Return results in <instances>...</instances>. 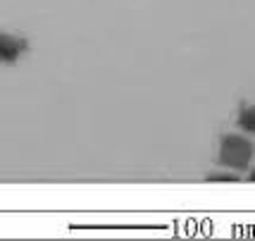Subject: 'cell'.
<instances>
[{"instance_id":"obj_1","label":"cell","mask_w":255,"mask_h":241,"mask_svg":"<svg viewBox=\"0 0 255 241\" xmlns=\"http://www.w3.org/2000/svg\"><path fill=\"white\" fill-rule=\"evenodd\" d=\"M253 155H255V146L251 139L239 136V134H222L220 153H217V160H220L222 167L244 172V170H248V165L253 163Z\"/></svg>"},{"instance_id":"obj_2","label":"cell","mask_w":255,"mask_h":241,"mask_svg":"<svg viewBox=\"0 0 255 241\" xmlns=\"http://www.w3.org/2000/svg\"><path fill=\"white\" fill-rule=\"evenodd\" d=\"M26 50H29L26 38L0 31V65H14Z\"/></svg>"},{"instance_id":"obj_3","label":"cell","mask_w":255,"mask_h":241,"mask_svg":"<svg viewBox=\"0 0 255 241\" xmlns=\"http://www.w3.org/2000/svg\"><path fill=\"white\" fill-rule=\"evenodd\" d=\"M239 127L244 129L246 134H255V103L253 105H246V108H241V112H239Z\"/></svg>"},{"instance_id":"obj_4","label":"cell","mask_w":255,"mask_h":241,"mask_svg":"<svg viewBox=\"0 0 255 241\" xmlns=\"http://www.w3.org/2000/svg\"><path fill=\"white\" fill-rule=\"evenodd\" d=\"M205 182H222V184H234V182H239V177H236V175H222V172H217V175H208V177H205Z\"/></svg>"},{"instance_id":"obj_5","label":"cell","mask_w":255,"mask_h":241,"mask_svg":"<svg viewBox=\"0 0 255 241\" xmlns=\"http://www.w3.org/2000/svg\"><path fill=\"white\" fill-rule=\"evenodd\" d=\"M248 182H253L255 184V165H253V170H251V175H248Z\"/></svg>"}]
</instances>
